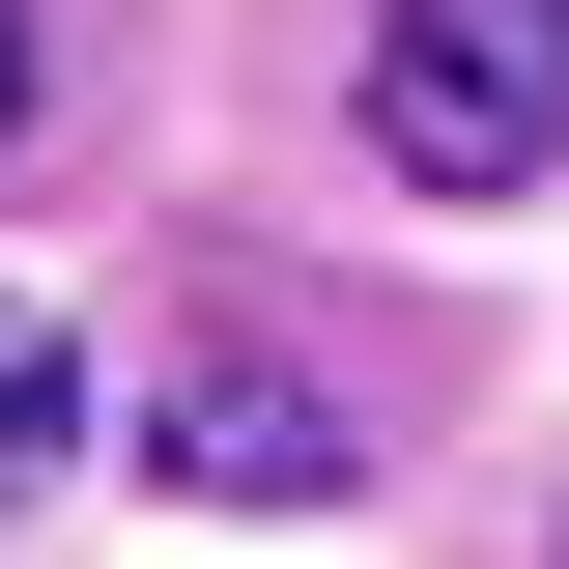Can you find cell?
<instances>
[{"mask_svg": "<svg viewBox=\"0 0 569 569\" xmlns=\"http://www.w3.org/2000/svg\"><path fill=\"white\" fill-rule=\"evenodd\" d=\"M541 142H569V0H370V171L512 200Z\"/></svg>", "mask_w": 569, "mask_h": 569, "instance_id": "obj_1", "label": "cell"}, {"mask_svg": "<svg viewBox=\"0 0 569 569\" xmlns=\"http://www.w3.org/2000/svg\"><path fill=\"white\" fill-rule=\"evenodd\" d=\"M142 456H171V485H200V512H313V485H342V456H370V427L313 399V370H284V342H142Z\"/></svg>", "mask_w": 569, "mask_h": 569, "instance_id": "obj_2", "label": "cell"}, {"mask_svg": "<svg viewBox=\"0 0 569 569\" xmlns=\"http://www.w3.org/2000/svg\"><path fill=\"white\" fill-rule=\"evenodd\" d=\"M58 456H86V342H58V313H29V284H0V512L58 485Z\"/></svg>", "mask_w": 569, "mask_h": 569, "instance_id": "obj_3", "label": "cell"}, {"mask_svg": "<svg viewBox=\"0 0 569 569\" xmlns=\"http://www.w3.org/2000/svg\"><path fill=\"white\" fill-rule=\"evenodd\" d=\"M0 114H29V29H0Z\"/></svg>", "mask_w": 569, "mask_h": 569, "instance_id": "obj_4", "label": "cell"}]
</instances>
